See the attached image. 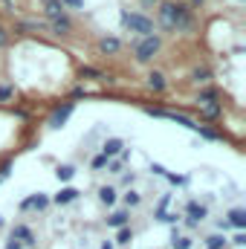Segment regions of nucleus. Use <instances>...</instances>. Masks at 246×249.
I'll return each instance as SVG.
<instances>
[{
  "label": "nucleus",
  "mask_w": 246,
  "mask_h": 249,
  "mask_svg": "<svg viewBox=\"0 0 246 249\" xmlns=\"http://www.w3.org/2000/svg\"><path fill=\"white\" fill-rule=\"evenodd\" d=\"M159 23L168 29V32H183L191 29V12L180 6V3H162L159 6Z\"/></svg>",
  "instance_id": "obj_1"
},
{
  "label": "nucleus",
  "mask_w": 246,
  "mask_h": 249,
  "mask_svg": "<svg viewBox=\"0 0 246 249\" xmlns=\"http://www.w3.org/2000/svg\"><path fill=\"white\" fill-rule=\"evenodd\" d=\"M122 26L127 32H136L142 38H151L154 35V20L139 15V12H122Z\"/></svg>",
  "instance_id": "obj_2"
},
{
  "label": "nucleus",
  "mask_w": 246,
  "mask_h": 249,
  "mask_svg": "<svg viewBox=\"0 0 246 249\" xmlns=\"http://www.w3.org/2000/svg\"><path fill=\"white\" fill-rule=\"evenodd\" d=\"M133 53H136V61H151V58L159 53V38H157V35H151V38H142V41H136Z\"/></svg>",
  "instance_id": "obj_3"
},
{
  "label": "nucleus",
  "mask_w": 246,
  "mask_h": 249,
  "mask_svg": "<svg viewBox=\"0 0 246 249\" xmlns=\"http://www.w3.org/2000/svg\"><path fill=\"white\" fill-rule=\"evenodd\" d=\"M9 241H18L20 247H35V235H32V229L23 226V223H15V226H12Z\"/></svg>",
  "instance_id": "obj_4"
},
{
  "label": "nucleus",
  "mask_w": 246,
  "mask_h": 249,
  "mask_svg": "<svg viewBox=\"0 0 246 249\" xmlns=\"http://www.w3.org/2000/svg\"><path fill=\"white\" fill-rule=\"evenodd\" d=\"M197 102H200V107H203V113H206L209 119H217V116H220V105L214 102V93H211V90L200 93V99H197Z\"/></svg>",
  "instance_id": "obj_5"
},
{
  "label": "nucleus",
  "mask_w": 246,
  "mask_h": 249,
  "mask_svg": "<svg viewBox=\"0 0 246 249\" xmlns=\"http://www.w3.org/2000/svg\"><path fill=\"white\" fill-rule=\"evenodd\" d=\"M188 217H191L188 223H191V226H197L200 220H206V217H209V209H206V206H200V203H188Z\"/></svg>",
  "instance_id": "obj_6"
},
{
  "label": "nucleus",
  "mask_w": 246,
  "mask_h": 249,
  "mask_svg": "<svg viewBox=\"0 0 246 249\" xmlns=\"http://www.w3.org/2000/svg\"><path fill=\"white\" fill-rule=\"evenodd\" d=\"M122 148H124V142L122 139H107L105 145H102V157H116V154H122Z\"/></svg>",
  "instance_id": "obj_7"
},
{
  "label": "nucleus",
  "mask_w": 246,
  "mask_h": 249,
  "mask_svg": "<svg viewBox=\"0 0 246 249\" xmlns=\"http://www.w3.org/2000/svg\"><path fill=\"white\" fill-rule=\"evenodd\" d=\"M70 113H72V105L67 102L64 107H58V110L53 113V119H50V124H53V127H61V124L67 122V119H70Z\"/></svg>",
  "instance_id": "obj_8"
},
{
  "label": "nucleus",
  "mask_w": 246,
  "mask_h": 249,
  "mask_svg": "<svg viewBox=\"0 0 246 249\" xmlns=\"http://www.w3.org/2000/svg\"><path fill=\"white\" fill-rule=\"evenodd\" d=\"M127 220H130V214H127V212H113V214L107 217V226H110V229H124V226H127Z\"/></svg>",
  "instance_id": "obj_9"
},
{
  "label": "nucleus",
  "mask_w": 246,
  "mask_h": 249,
  "mask_svg": "<svg viewBox=\"0 0 246 249\" xmlns=\"http://www.w3.org/2000/svg\"><path fill=\"white\" fill-rule=\"evenodd\" d=\"M171 247H174V249H191V247H194V241H191V238H185V235H180L177 229H171Z\"/></svg>",
  "instance_id": "obj_10"
},
{
  "label": "nucleus",
  "mask_w": 246,
  "mask_h": 249,
  "mask_svg": "<svg viewBox=\"0 0 246 249\" xmlns=\"http://www.w3.org/2000/svg\"><path fill=\"white\" fill-rule=\"evenodd\" d=\"M119 47H122V44H119V38H102V41H99V50H102L105 55L119 53Z\"/></svg>",
  "instance_id": "obj_11"
},
{
  "label": "nucleus",
  "mask_w": 246,
  "mask_h": 249,
  "mask_svg": "<svg viewBox=\"0 0 246 249\" xmlns=\"http://www.w3.org/2000/svg\"><path fill=\"white\" fill-rule=\"evenodd\" d=\"M47 203H50V200H47L44 194H38V197H26V200L20 203V209H23V212H26V209H47Z\"/></svg>",
  "instance_id": "obj_12"
},
{
  "label": "nucleus",
  "mask_w": 246,
  "mask_h": 249,
  "mask_svg": "<svg viewBox=\"0 0 246 249\" xmlns=\"http://www.w3.org/2000/svg\"><path fill=\"white\" fill-rule=\"evenodd\" d=\"M75 197H78V191H75V188H61V191L55 194V203H58V206H67V203H72Z\"/></svg>",
  "instance_id": "obj_13"
},
{
  "label": "nucleus",
  "mask_w": 246,
  "mask_h": 249,
  "mask_svg": "<svg viewBox=\"0 0 246 249\" xmlns=\"http://www.w3.org/2000/svg\"><path fill=\"white\" fill-rule=\"evenodd\" d=\"M99 200H102L105 206H113V203H116V188H113V186L99 188Z\"/></svg>",
  "instance_id": "obj_14"
},
{
  "label": "nucleus",
  "mask_w": 246,
  "mask_h": 249,
  "mask_svg": "<svg viewBox=\"0 0 246 249\" xmlns=\"http://www.w3.org/2000/svg\"><path fill=\"white\" fill-rule=\"evenodd\" d=\"M44 6H47V15H50V20H55V18H64V6L58 3V0H47Z\"/></svg>",
  "instance_id": "obj_15"
},
{
  "label": "nucleus",
  "mask_w": 246,
  "mask_h": 249,
  "mask_svg": "<svg viewBox=\"0 0 246 249\" xmlns=\"http://www.w3.org/2000/svg\"><path fill=\"white\" fill-rule=\"evenodd\" d=\"M229 217H232V220H226V223H232V226H238V229H244L246 226V212L244 209H235Z\"/></svg>",
  "instance_id": "obj_16"
},
{
  "label": "nucleus",
  "mask_w": 246,
  "mask_h": 249,
  "mask_svg": "<svg viewBox=\"0 0 246 249\" xmlns=\"http://www.w3.org/2000/svg\"><path fill=\"white\" fill-rule=\"evenodd\" d=\"M148 84H151V90H165V78H162V72H151L148 75Z\"/></svg>",
  "instance_id": "obj_17"
},
{
  "label": "nucleus",
  "mask_w": 246,
  "mask_h": 249,
  "mask_svg": "<svg viewBox=\"0 0 246 249\" xmlns=\"http://www.w3.org/2000/svg\"><path fill=\"white\" fill-rule=\"evenodd\" d=\"M72 174H75V168H72V165H58V171H55V177H58L61 183L72 180Z\"/></svg>",
  "instance_id": "obj_18"
},
{
  "label": "nucleus",
  "mask_w": 246,
  "mask_h": 249,
  "mask_svg": "<svg viewBox=\"0 0 246 249\" xmlns=\"http://www.w3.org/2000/svg\"><path fill=\"white\" fill-rule=\"evenodd\" d=\"M70 26H72V23H70V18H67V15L53 20V29H55V32H70Z\"/></svg>",
  "instance_id": "obj_19"
},
{
  "label": "nucleus",
  "mask_w": 246,
  "mask_h": 249,
  "mask_svg": "<svg viewBox=\"0 0 246 249\" xmlns=\"http://www.w3.org/2000/svg\"><path fill=\"white\" fill-rule=\"evenodd\" d=\"M209 75H211V72H209V70H206V67H197V70H194V72H191V78H194V81H197V84H206V81H209Z\"/></svg>",
  "instance_id": "obj_20"
},
{
  "label": "nucleus",
  "mask_w": 246,
  "mask_h": 249,
  "mask_svg": "<svg viewBox=\"0 0 246 249\" xmlns=\"http://www.w3.org/2000/svg\"><path fill=\"white\" fill-rule=\"evenodd\" d=\"M139 203H142L139 191H127V194H124V206H127V209H133V206H139Z\"/></svg>",
  "instance_id": "obj_21"
},
{
  "label": "nucleus",
  "mask_w": 246,
  "mask_h": 249,
  "mask_svg": "<svg viewBox=\"0 0 246 249\" xmlns=\"http://www.w3.org/2000/svg\"><path fill=\"white\" fill-rule=\"evenodd\" d=\"M206 244H209V249H220L226 247V238L223 235H211V238H206Z\"/></svg>",
  "instance_id": "obj_22"
},
{
  "label": "nucleus",
  "mask_w": 246,
  "mask_h": 249,
  "mask_svg": "<svg viewBox=\"0 0 246 249\" xmlns=\"http://www.w3.org/2000/svg\"><path fill=\"white\" fill-rule=\"evenodd\" d=\"M64 9H84V0H58Z\"/></svg>",
  "instance_id": "obj_23"
},
{
  "label": "nucleus",
  "mask_w": 246,
  "mask_h": 249,
  "mask_svg": "<svg viewBox=\"0 0 246 249\" xmlns=\"http://www.w3.org/2000/svg\"><path fill=\"white\" fill-rule=\"evenodd\" d=\"M116 241H119V244H130V241H133V232H130V229H119V238H116Z\"/></svg>",
  "instance_id": "obj_24"
},
{
  "label": "nucleus",
  "mask_w": 246,
  "mask_h": 249,
  "mask_svg": "<svg viewBox=\"0 0 246 249\" xmlns=\"http://www.w3.org/2000/svg\"><path fill=\"white\" fill-rule=\"evenodd\" d=\"M81 75H87V78H105L99 70H90V67H84V70H81Z\"/></svg>",
  "instance_id": "obj_25"
},
{
  "label": "nucleus",
  "mask_w": 246,
  "mask_h": 249,
  "mask_svg": "<svg viewBox=\"0 0 246 249\" xmlns=\"http://www.w3.org/2000/svg\"><path fill=\"white\" fill-rule=\"evenodd\" d=\"M107 162H110V160H107V157H102V154H99V157H96V160H93V168H96V171H99V168H105V165H107Z\"/></svg>",
  "instance_id": "obj_26"
},
{
  "label": "nucleus",
  "mask_w": 246,
  "mask_h": 249,
  "mask_svg": "<svg viewBox=\"0 0 246 249\" xmlns=\"http://www.w3.org/2000/svg\"><path fill=\"white\" fill-rule=\"evenodd\" d=\"M12 93H15V90H12L9 84H3V87H0V102H6V99H12Z\"/></svg>",
  "instance_id": "obj_27"
},
{
  "label": "nucleus",
  "mask_w": 246,
  "mask_h": 249,
  "mask_svg": "<svg viewBox=\"0 0 246 249\" xmlns=\"http://www.w3.org/2000/svg\"><path fill=\"white\" fill-rule=\"evenodd\" d=\"M122 162H124V154H122V160H113V162H110V174H119Z\"/></svg>",
  "instance_id": "obj_28"
},
{
  "label": "nucleus",
  "mask_w": 246,
  "mask_h": 249,
  "mask_svg": "<svg viewBox=\"0 0 246 249\" xmlns=\"http://www.w3.org/2000/svg\"><path fill=\"white\" fill-rule=\"evenodd\" d=\"M133 180H136L133 174H124V177H122V183H124V186H133Z\"/></svg>",
  "instance_id": "obj_29"
},
{
  "label": "nucleus",
  "mask_w": 246,
  "mask_h": 249,
  "mask_svg": "<svg viewBox=\"0 0 246 249\" xmlns=\"http://www.w3.org/2000/svg\"><path fill=\"white\" fill-rule=\"evenodd\" d=\"M6 41H9V35H6V29H3V26H0V47H3V44H6Z\"/></svg>",
  "instance_id": "obj_30"
},
{
  "label": "nucleus",
  "mask_w": 246,
  "mask_h": 249,
  "mask_svg": "<svg viewBox=\"0 0 246 249\" xmlns=\"http://www.w3.org/2000/svg\"><path fill=\"white\" fill-rule=\"evenodd\" d=\"M6 249H23V247H20L18 241H9V244H6Z\"/></svg>",
  "instance_id": "obj_31"
},
{
  "label": "nucleus",
  "mask_w": 246,
  "mask_h": 249,
  "mask_svg": "<svg viewBox=\"0 0 246 249\" xmlns=\"http://www.w3.org/2000/svg\"><path fill=\"white\" fill-rule=\"evenodd\" d=\"M99 249H113V244H110V241H105V244H102Z\"/></svg>",
  "instance_id": "obj_32"
},
{
  "label": "nucleus",
  "mask_w": 246,
  "mask_h": 249,
  "mask_svg": "<svg viewBox=\"0 0 246 249\" xmlns=\"http://www.w3.org/2000/svg\"><path fill=\"white\" fill-rule=\"evenodd\" d=\"M0 226H3V214H0Z\"/></svg>",
  "instance_id": "obj_33"
},
{
  "label": "nucleus",
  "mask_w": 246,
  "mask_h": 249,
  "mask_svg": "<svg viewBox=\"0 0 246 249\" xmlns=\"http://www.w3.org/2000/svg\"><path fill=\"white\" fill-rule=\"evenodd\" d=\"M44 3H47V0H44Z\"/></svg>",
  "instance_id": "obj_34"
}]
</instances>
